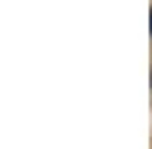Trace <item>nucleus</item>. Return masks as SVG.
<instances>
[{
    "label": "nucleus",
    "mask_w": 152,
    "mask_h": 149,
    "mask_svg": "<svg viewBox=\"0 0 152 149\" xmlns=\"http://www.w3.org/2000/svg\"><path fill=\"white\" fill-rule=\"evenodd\" d=\"M149 28H152V15H149Z\"/></svg>",
    "instance_id": "1"
}]
</instances>
